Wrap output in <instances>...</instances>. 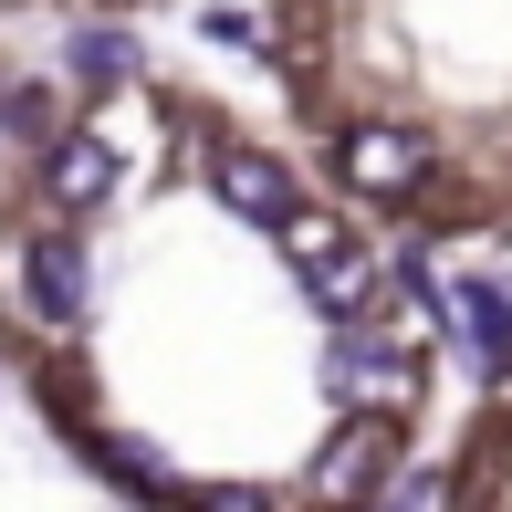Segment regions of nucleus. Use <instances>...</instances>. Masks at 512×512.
<instances>
[{
    "label": "nucleus",
    "mask_w": 512,
    "mask_h": 512,
    "mask_svg": "<svg viewBox=\"0 0 512 512\" xmlns=\"http://www.w3.org/2000/svg\"><path fill=\"white\" fill-rule=\"evenodd\" d=\"M0 84H11V74H0Z\"/></svg>",
    "instance_id": "12"
},
{
    "label": "nucleus",
    "mask_w": 512,
    "mask_h": 512,
    "mask_svg": "<svg viewBox=\"0 0 512 512\" xmlns=\"http://www.w3.org/2000/svg\"><path fill=\"white\" fill-rule=\"evenodd\" d=\"M398 460H408V418H366V408H356V418L304 460L293 492H304V512H366L387 481H398Z\"/></svg>",
    "instance_id": "2"
},
{
    "label": "nucleus",
    "mask_w": 512,
    "mask_h": 512,
    "mask_svg": "<svg viewBox=\"0 0 512 512\" xmlns=\"http://www.w3.org/2000/svg\"><path fill=\"white\" fill-rule=\"evenodd\" d=\"M335 189L366 199V209H429L439 199V147L398 115H356L335 126Z\"/></svg>",
    "instance_id": "1"
},
{
    "label": "nucleus",
    "mask_w": 512,
    "mask_h": 512,
    "mask_svg": "<svg viewBox=\"0 0 512 512\" xmlns=\"http://www.w3.org/2000/svg\"><path fill=\"white\" fill-rule=\"evenodd\" d=\"M63 74L95 84V95H126V84L147 74V53H136L126 21H74V32H63Z\"/></svg>",
    "instance_id": "8"
},
{
    "label": "nucleus",
    "mask_w": 512,
    "mask_h": 512,
    "mask_svg": "<svg viewBox=\"0 0 512 512\" xmlns=\"http://www.w3.org/2000/svg\"><path fill=\"white\" fill-rule=\"evenodd\" d=\"M335 241H345V220H335V209H314V199L283 220V251H293V272H304V262H324Z\"/></svg>",
    "instance_id": "10"
},
{
    "label": "nucleus",
    "mask_w": 512,
    "mask_h": 512,
    "mask_svg": "<svg viewBox=\"0 0 512 512\" xmlns=\"http://www.w3.org/2000/svg\"><path fill=\"white\" fill-rule=\"evenodd\" d=\"M209 189H220V209H230V220H251V230H283L293 209H304V178H293V157L241 147V136L209 157Z\"/></svg>",
    "instance_id": "5"
},
{
    "label": "nucleus",
    "mask_w": 512,
    "mask_h": 512,
    "mask_svg": "<svg viewBox=\"0 0 512 512\" xmlns=\"http://www.w3.org/2000/svg\"><path fill=\"white\" fill-rule=\"evenodd\" d=\"M304 293H314V314H324V324H356V314L387 293V251L345 230V241L324 251V262H304Z\"/></svg>",
    "instance_id": "6"
},
{
    "label": "nucleus",
    "mask_w": 512,
    "mask_h": 512,
    "mask_svg": "<svg viewBox=\"0 0 512 512\" xmlns=\"http://www.w3.org/2000/svg\"><path fill=\"white\" fill-rule=\"evenodd\" d=\"M32 178H42V209H53V220H95L115 199V178H126V157H115L105 126H63V136H42Z\"/></svg>",
    "instance_id": "4"
},
{
    "label": "nucleus",
    "mask_w": 512,
    "mask_h": 512,
    "mask_svg": "<svg viewBox=\"0 0 512 512\" xmlns=\"http://www.w3.org/2000/svg\"><path fill=\"white\" fill-rule=\"evenodd\" d=\"M63 439H74V450L95 460L115 492H136V502H168V492H178V471L147 450V439H126V429H95V418H74V408H63Z\"/></svg>",
    "instance_id": "7"
},
{
    "label": "nucleus",
    "mask_w": 512,
    "mask_h": 512,
    "mask_svg": "<svg viewBox=\"0 0 512 512\" xmlns=\"http://www.w3.org/2000/svg\"><path fill=\"white\" fill-rule=\"evenodd\" d=\"M450 314H460V335H471V356L502 377V366H512V283H460Z\"/></svg>",
    "instance_id": "9"
},
{
    "label": "nucleus",
    "mask_w": 512,
    "mask_h": 512,
    "mask_svg": "<svg viewBox=\"0 0 512 512\" xmlns=\"http://www.w3.org/2000/svg\"><path fill=\"white\" fill-rule=\"evenodd\" d=\"M199 32L220 42V53H251V42H262V21H251V11H230V0H220V11H199Z\"/></svg>",
    "instance_id": "11"
},
{
    "label": "nucleus",
    "mask_w": 512,
    "mask_h": 512,
    "mask_svg": "<svg viewBox=\"0 0 512 512\" xmlns=\"http://www.w3.org/2000/svg\"><path fill=\"white\" fill-rule=\"evenodd\" d=\"M21 304H32V324H53V335L84 324V304H95V251H84L74 220H42L21 241Z\"/></svg>",
    "instance_id": "3"
}]
</instances>
